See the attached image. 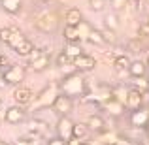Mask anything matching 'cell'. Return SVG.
Segmentation results:
<instances>
[{"mask_svg":"<svg viewBox=\"0 0 149 145\" xmlns=\"http://www.w3.org/2000/svg\"><path fill=\"white\" fill-rule=\"evenodd\" d=\"M58 89H61V94L68 96V98H76V96H85L89 92L87 81L83 79V76L77 72L68 74V76L62 77V81L58 83Z\"/></svg>","mask_w":149,"mask_h":145,"instance_id":"obj_1","label":"cell"},{"mask_svg":"<svg viewBox=\"0 0 149 145\" xmlns=\"http://www.w3.org/2000/svg\"><path fill=\"white\" fill-rule=\"evenodd\" d=\"M58 94H61L58 83L57 81H51V83L45 85V87L38 92V96L34 98V108H53V104H55V100H57Z\"/></svg>","mask_w":149,"mask_h":145,"instance_id":"obj_2","label":"cell"},{"mask_svg":"<svg viewBox=\"0 0 149 145\" xmlns=\"http://www.w3.org/2000/svg\"><path fill=\"white\" fill-rule=\"evenodd\" d=\"M0 119H4L8 124H21L26 119V111L21 105H10L4 111H0Z\"/></svg>","mask_w":149,"mask_h":145,"instance_id":"obj_3","label":"cell"},{"mask_svg":"<svg viewBox=\"0 0 149 145\" xmlns=\"http://www.w3.org/2000/svg\"><path fill=\"white\" fill-rule=\"evenodd\" d=\"M2 76H4L6 85H17L19 87V85L25 81V68H23L21 64H11V68L6 70Z\"/></svg>","mask_w":149,"mask_h":145,"instance_id":"obj_4","label":"cell"},{"mask_svg":"<svg viewBox=\"0 0 149 145\" xmlns=\"http://www.w3.org/2000/svg\"><path fill=\"white\" fill-rule=\"evenodd\" d=\"M72 128H74V121L70 117H58L57 121V138H61L62 142L68 143L72 139Z\"/></svg>","mask_w":149,"mask_h":145,"instance_id":"obj_5","label":"cell"},{"mask_svg":"<svg viewBox=\"0 0 149 145\" xmlns=\"http://www.w3.org/2000/svg\"><path fill=\"white\" fill-rule=\"evenodd\" d=\"M72 66H74V70H76L77 74H79V72H91V70H95L96 60L91 57V55L83 53V55H79L77 58H74V60H72Z\"/></svg>","mask_w":149,"mask_h":145,"instance_id":"obj_6","label":"cell"},{"mask_svg":"<svg viewBox=\"0 0 149 145\" xmlns=\"http://www.w3.org/2000/svg\"><path fill=\"white\" fill-rule=\"evenodd\" d=\"M13 100H15V104L21 105V108L23 105H29V104L34 102V92L30 91L29 87H25V85H19L13 91Z\"/></svg>","mask_w":149,"mask_h":145,"instance_id":"obj_7","label":"cell"},{"mask_svg":"<svg viewBox=\"0 0 149 145\" xmlns=\"http://www.w3.org/2000/svg\"><path fill=\"white\" fill-rule=\"evenodd\" d=\"M72 108H74V100H72V98H68L64 94H58L51 109H53L55 113H58L61 117H68V113L72 111Z\"/></svg>","mask_w":149,"mask_h":145,"instance_id":"obj_8","label":"cell"},{"mask_svg":"<svg viewBox=\"0 0 149 145\" xmlns=\"http://www.w3.org/2000/svg\"><path fill=\"white\" fill-rule=\"evenodd\" d=\"M130 124L134 128H147L149 124V108H140L130 113Z\"/></svg>","mask_w":149,"mask_h":145,"instance_id":"obj_9","label":"cell"},{"mask_svg":"<svg viewBox=\"0 0 149 145\" xmlns=\"http://www.w3.org/2000/svg\"><path fill=\"white\" fill-rule=\"evenodd\" d=\"M125 108L130 109V111H138L140 108H143V96H142V92H138L136 89L130 87L128 96H127V102H125Z\"/></svg>","mask_w":149,"mask_h":145,"instance_id":"obj_10","label":"cell"},{"mask_svg":"<svg viewBox=\"0 0 149 145\" xmlns=\"http://www.w3.org/2000/svg\"><path fill=\"white\" fill-rule=\"evenodd\" d=\"M64 21H66V26H77L83 21V13H81L79 8H70L64 13Z\"/></svg>","mask_w":149,"mask_h":145,"instance_id":"obj_11","label":"cell"},{"mask_svg":"<svg viewBox=\"0 0 149 145\" xmlns=\"http://www.w3.org/2000/svg\"><path fill=\"white\" fill-rule=\"evenodd\" d=\"M49 60H51L49 53L42 51V53L38 55V57L34 58L32 62H30V70H34V72H42V70H45V68L49 66Z\"/></svg>","mask_w":149,"mask_h":145,"instance_id":"obj_12","label":"cell"},{"mask_svg":"<svg viewBox=\"0 0 149 145\" xmlns=\"http://www.w3.org/2000/svg\"><path fill=\"white\" fill-rule=\"evenodd\" d=\"M100 108H104L106 111H108L109 115H113V117L123 115V111H125V105H123V104H119L117 100H113V98H111V100H108V102H104Z\"/></svg>","mask_w":149,"mask_h":145,"instance_id":"obj_13","label":"cell"},{"mask_svg":"<svg viewBox=\"0 0 149 145\" xmlns=\"http://www.w3.org/2000/svg\"><path fill=\"white\" fill-rule=\"evenodd\" d=\"M146 72H147V66H146V62H142V60H134L130 64V68H128V74H130L134 79H142V77L146 76Z\"/></svg>","mask_w":149,"mask_h":145,"instance_id":"obj_14","label":"cell"},{"mask_svg":"<svg viewBox=\"0 0 149 145\" xmlns=\"http://www.w3.org/2000/svg\"><path fill=\"white\" fill-rule=\"evenodd\" d=\"M104 124H106V121H104V117L102 115H91L87 119V130H93V132H100V130H104Z\"/></svg>","mask_w":149,"mask_h":145,"instance_id":"obj_15","label":"cell"},{"mask_svg":"<svg viewBox=\"0 0 149 145\" xmlns=\"http://www.w3.org/2000/svg\"><path fill=\"white\" fill-rule=\"evenodd\" d=\"M128 91H130V87H125V85H119V87L111 89V98L113 100H117L119 104L125 105V102H127V96H128ZM127 109V108H125Z\"/></svg>","mask_w":149,"mask_h":145,"instance_id":"obj_16","label":"cell"},{"mask_svg":"<svg viewBox=\"0 0 149 145\" xmlns=\"http://www.w3.org/2000/svg\"><path fill=\"white\" fill-rule=\"evenodd\" d=\"M29 124H30L29 126L30 134H34V136H42V134H45V130H47V123H45V121H40V119H32Z\"/></svg>","mask_w":149,"mask_h":145,"instance_id":"obj_17","label":"cell"},{"mask_svg":"<svg viewBox=\"0 0 149 145\" xmlns=\"http://www.w3.org/2000/svg\"><path fill=\"white\" fill-rule=\"evenodd\" d=\"M13 51L19 55V57H25V58H26V57H29V55L34 51V44H32L30 40H26V38H25V40H23V42H21V44H19Z\"/></svg>","mask_w":149,"mask_h":145,"instance_id":"obj_18","label":"cell"},{"mask_svg":"<svg viewBox=\"0 0 149 145\" xmlns=\"http://www.w3.org/2000/svg\"><path fill=\"white\" fill-rule=\"evenodd\" d=\"M62 34H64L66 44H79V42H81V38H79V34H77L76 26H64Z\"/></svg>","mask_w":149,"mask_h":145,"instance_id":"obj_19","label":"cell"},{"mask_svg":"<svg viewBox=\"0 0 149 145\" xmlns=\"http://www.w3.org/2000/svg\"><path fill=\"white\" fill-rule=\"evenodd\" d=\"M0 4H2V10L8 11V13H19V10L23 6V0H4Z\"/></svg>","mask_w":149,"mask_h":145,"instance_id":"obj_20","label":"cell"},{"mask_svg":"<svg viewBox=\"0 0 149 145\" xmlns=\"http://www.w3.org/2000/svg\"><path fill=\"white\" fill-rule=\"evenodd\" d=\"M62 53H64L70 60H74V58H77L79 55H83V49H81L77 44H66V47L62 49Z\"/></svg>","mask_w":149,"mask_h":145,"instance_id":"obj_21","label":"cell"},{"mask_svg":"<svg viewBox=\"0 0 149 145\" xmlns=\"http://www.w3.org/2000/svg\"><path fill=\"white\" fill-rule=\"evenodd\" d=\"M132 64V60L127 57V55H119V57L113 58V66H115L117 70H128Z\"/></svg>","mask_w":149,"mask_h":145,"instance_id":"obj_22","label":"cell"},{"mask_svg":"<svg viewBox=\"0 0 149 145\" xmlns=\"http://www.w3.org/2000/svg\"><path fill=\"white\" fill-rule=\"evenodd\" d=\"M85 134H87V126L83 123H74V128H72V138L76 139H83Z\"/></svg>","mask_w":149,"mask_h":145,"instance_id":"obj_23","label":"cell"},{"mask_svg":"<svg viewBox=\"0 0 149 145\" xmlns=\"http://www.w3.org/2000/svg\"><path fill=\"white\" fill-rule=\"evenodd\" d=\"M76 28H77V34H79V38H81V40H87V38H89V34H91V30H93V26L89 25L87 21H81L79 25L76 26Z\"/></svg>","mask_w":149,"mask_h":145,"instance_id":"obj_24","label":"cell"},{"mask_svg":"<svg viewBox=\"0 0 149 145\" xmlns=\"http://www.w3.org/2000/svg\"><path fill=\"white\" fill-rule=\"evenodd\" d=\"M106 28L109 30V32H113V30H117V26H119V19H117V15L115 13H109V15H106Z\"/></svg>","mask_w":149,"mask_h":145,"instance_id":"obj_25","label":"cell"},{"mask_svg":"<svg viewBox=\"0 0 149 145\" xmlns=\"http://www.w3.org/2000/svg\"><path fill=\"white\" fill-rule=\"evenodd\" d=\"M87 42H91V44H95V45H102V44H104V36H102V30L93 28V30H91V34H89V38H87Z\"/></svg>","mask_w":149,"mask_h":145,"instance_id":"obj_26","label":"cell"},{"mask_svg":"<svg viewBox=\"0 0 149 145\" xmlns=\"http://www.w3.org/2000/svg\"><path fill=\"white\" fill-rule=\"evenodd\" d=\"M70 64H72V60H70V58L61 51V53L57 55V66H61V68H66V66H70Z\"/></svg>","mask_w":149,"mask_h":145,"instance_id":"obj_27","label":"cell"},{"mask_svg":"<svg viewBox=\"0 0 149 145\" xmlns=\"http://www.w3.org/2000/svg\"><path fill=\"white\" fill-rule=\"evenodd\" d=\"M11 64H13V62H11L10 58L6 57V55H0V74H4L6 70H10Z\"/></svg>","mask_w":149,"mask_h":145,"instance_id":"obj_28","label":"cell"},{"mask_svg":"<svg viewBox=\"0 0 149 145\" xmlns=\"http://www.w3.org/2000/svg\"><path fill=\"white\" fill-rule=\"evenodd\" d=\"M11 40V28L10 26H4V28H0V42H4V44H10Z\"/></svg>","mask_w":149,"mask_h":145,"instance_id":"obj_29","label":"cell"},{"mask_svg":"<svg viewBox=\"0 0 149 145\" xmlns=\"http://www.w3.org/2000/svg\"><path fill=\"white\" fill-rule=\"evenodd\" d=\"M128 4H130V0H111V8L113 10H123V8H127Z\"/></svg>","mask_w":149,"mask_h":145,"instance_id":"obj_30","label":"cell"},{"mask_svg":"<svg viewBox=\"0 0 149 145\" xmlns=\"http://www.w3.org/2000/svg\"><path fill=\"white\" fill-rule=\"evenodd\" d=\"M89 6L93 11H102L104 10V0H89Z\"/></svg>","mask_w":149,"mask_h":145,"instance_id":"obj_31","label":"cell"},{"mask_svg":"<svg viewBox=\"0 0 149 145\" xmlns=\"http://www.w3.org/2000/svg\"><path fill=\"white\" fill-rule=\"evenodd\" d=\"M47 145H68L66 142H62L61 138H51L49 142H47Z\"/></svg>","mask_w":149,"mask_h":145,"instance_id":"obj_32","label":"cell"},{"mask_svg":"<svg viewBox=\"0 0 149 145\" xmlns=\"http://www.w3.org/2000/svg\"><path fill=\"white\" fill-rule=\"evenodd\" d=\"M68 145H85V142H83V139H76V138H72V139L68 142Z\"/></svg>","mask_w":149,"mask_h":145,"instance_id":"obj_33","label":"cell"},{"mask_svg":"<svg viewBox=\"0 0 149 145\" xmlns=\"http://www.w3.org/2000/svg\"><path fill=\"white\" fill-rule=\"evenodd\" d=\"M4 87H6V81H4V76L0 74V89H4Z\"/></svg>","mask_w":149,"mask_h":145,"instance_id":"obj_34","label":"cell"},{"mask_svg":"<svg viewBox=\"0 0 149 145\" xmlns=\"http://www.w3.org/2000/svg\"><path fill=\"white\" fill-rule=\"evenodd\" d=\"M42 2H44V4H51V2H53V0H42Z\"/></svg>","mask_w":149,"mask_h":145,"instance_id":"obj_35","label":"cell"},{"mask_svg":"<svg viewBox=\"0 0 149 145\" xmlns=\"http://www.w3.org/2000/svg\"><path fill=\"white\" fill-rule=\"evenodd\" d=\"M146 66H149V55H147V62H146Z\"/></svg>","mask_w":149,"mask_h":145,"instance_id":"obj_36","label":"cell"},{"mask_svg":"<svg viewBox=\"0 0 149 145\" xmlns=\"http://www.w3.org/2000/svg\"><path fill=\"white\" fill-rule=\"evenodd\" d=\"M147 138H149V124H147Z\"/></svg>","mask_w":149,"mask_h":145,"instance_id":"obj_37","label":"cell"},{"mask_svg":"<svg viewBox=\"0 0 149 145\" xmlns=\"http://www.w3.org/2000/svg\"><path fill=\"white\" fill-rule=\"evenodd\" d=\"M0 108H2V96H0Z\"/></svg>","mask_w":149,"mask_h":145,"instance_id":"obj_38","label":"cell"},{"mask_svg":"<svg viewBox=\"0 0 149 145\" xmlns=\"http://www.w3.org/2000/svg\"><path fill=\"white\" fill-rule=\"evenodd\" d=\"M0 145H8V143H4V142H0Z\"/></svg>","mask_w":149,"mask_h":145,"instance_id":"obj_39","label":"cell"},{"mask_svg":"<svg viewBox=\"0 0 149 145\" xmlns=\"http://www.w3.org/2000/svg\"><path fill=\"white\" fill-rule=\"evenodd\" d=\"M147 26H149V19H147Z\"/></svg>","mask_w":149,"mask_h":145,"instance_id":"obj_40","label":"cell"}]
</instances>
